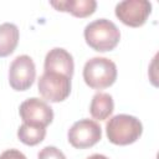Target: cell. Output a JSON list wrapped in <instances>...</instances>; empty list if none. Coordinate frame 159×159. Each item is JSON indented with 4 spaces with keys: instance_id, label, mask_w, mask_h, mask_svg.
Wrapping results in <instances>:
<instances>
[{
    "instance_id": "1",
    "label": "cell",
    "mask_w": 159,
    "mask_h": 159,
    "mask_svg": "<svg viewBox=\"0 0 159 159\" xmlns=\"http://www.w3.org/2000/svg\"><path fill=\"white\" fill-rule=\"evenodd\" d=\"M89 47L98 52L113 50L120 40V31L114 22L107 19H97L89 22L83 31Z\"/></svg>"
},
{
    "instance_id": "2",
    "label": "cell",
    "mask_w": 159,
    "mask_h": 159,
    "mask_svg": "<svg viewBox=\"0 0 159 159\" xmlns=\"http://www.w3.org/2000/svg\"><path fill=\"white\" fill-rule=\"evenodd\" d=\"M142 122L129 114H117L106 123L107 138L116 145H128L142 135Z\"/></svg>"
},
{
    "instance_id": "3",
    "label": "cell",
    "mask_w": 159,
    "mask_h": 159,
    "mask_svg": "<svg viewBox=\"0 0 159 159\" xmlns=\"http://www.w3.org/2000/svg\"><path fill=\"white\" fill-rule=\"evenodd\" d=\"M83 80L93 89H103L117 80V66L107 57H92L84 63Z\"/></svg>"
},
{
    "instance_id": "4",
    "label": "cell",
    "mask_w": 159,
    "mask_h": 159,
    "mask_svg": "<svg viewBox=\"0 0 159 159\" xmlns=\"http://www.w3.org/2000/svg\"><path fill=\"white\" fill-rule=\"evenodd\" d=\"M40 94L48 102H62L71 93V78L57 72H43L39 78Z\"/></svg>"
},
{
    "instance_id": "5",
    "label": "cell",
    "mask_w": 159,
    "mask_h": 159,
    "mask_svg": "<svg viewBox=\"0 0 159 159\" xmlns=\"http://www.w3.org/2000/svg\"><path fill=\"white\" fill-rule=\"evenodd\" d=\"M68 142L73 148L86 149L93 147L102 138V128L101 125L88 118L80 119L72 124L67 133Z\"/></svg>"
},
{
    "instance_id": "6",
    "label": "cell",
    "mask_w": 159,
    "mask_h": 159,
    "mask_svg": "<svg viewBox=\"0 0 159 159\" xmlns=\"http://www.w3.org/2000/svg\"><path fill=\"white\" fill-rule=\"evenodd\" d=\"M116 16L127 26L139 27L145 24L152 12L148 0H124L116 5Z\"/></svg>"
},
{
    "instance_id": "7",
    "label": "cell",
    "mask_w": 159,
    "mask_h": 159,
    "mask_svg": "<svg viewBox=\"0 0 159 159\" xmlns=\"http://www.w3.org/2000/svg\"><path fill=\"white\" fill-rule=\"evenodd\" d=\"M36 77V67L32 58L27 55L17 56L9 68V83L15 91L29 89Z\"/></svg>"
},
{
    "instance_id": "8",
    "label": "cell",
    "mask_w": 159,
    "mask_h": 159,
    "mask_svg": "<svg viewBox=\"0 0 159 159\" xmlns=\"http://www.w3.org/2000/svg\"><path fill=\"white\" fill-rule=\"evenodd\" d=\"M24 123L46 128L53 119V111L46 101L32 97L24 101L19 108Z\"/></svg>"
},
{
    "instance_id": "9",
    "label": "cell",
    "mask_w": 159,
    "mask_h": 159,
    "mask_svg": "<svg viewBox=\"0 0 159 159\" xmlns=\"http://www.w3.org/2000/svg\"><path fill=\"white\" fill-rule=\"evenodd\" d=\"M43 67L46 72H57L72 78L75 70L73 57L65 48L55 47L47 52Z\"/></svg>"
},
{
    "instance_id": "10",
    "label": "cell",
    "mask_w": 159,
    "mask_h": 159,
    "mask_svg": "<svg viewBox=\"0 0 159 159\" xmlns=\"http://www.w3.org/2000/svg\"><path fill=\"white\" fill-rule=\"evenodd\" d=\"M51 6H53L58 11L71 12L76 17H87L92 15L97 7V2L94 0H66V1H51Z\"/></svg>"
},
{
    "instance_id": "11",
    "label": "cell",
    "mask_w": 159,
    "mask_h": 159,
    "mask_svg": "<svg viewBox=\"0 0 159 159\" xmlns=\"http://www.w3.org/2000/svg\"><path fill=\"white\" fill-rule=\"evenodd\" d=\"M114 109V102L109 93L98 92L92 97L89 104V113L94 119L104 120L107 119Z\"/></svg>"
},
{
    "instance_id": "12",
    "label": "cell",
    "mask_w": 159,
    "mask_h": 159,
    "mask_svg": "<svg viewBox=\"0 0 159 159\" xmlns=\"http://www.w3.org/2000/svg\"><path fill=\"white\" fill-rule=\"evenodd\" d=\"M19 37V29L15 24L4 22L0 25V57H6L15 51Z\"/></svg>"
},
{
    "instance_id": "13",
    "label": "cell",
    "mask_w": 159,
    "mask_h": 159,
    "mask_svg": "<svg viewBox=\"0 0 159 159\" xmlns=\"http://www.w3.org/2000/svg\"><path fill=\"white\" fill-rule=\"evenodd\" d=\"M46 128L32 125L29 123H22L17 129V138L26 145H36L45 139Z\"/></svg>"
},
{
    "instance_id": "14",
    "label": "cell",
    "mask_w": 159,
    "mask_h": 159,
    "mask_svg": "<svg viewBox=\"0 0 159 159\" xmlns=\"http://www.w3.org/2000/svg\"><path fill=\"white\" fill-rule=\"evenodd\" d=\"M37 159H66V157L58 148L47 145L39 152Z\"/></svg>"
},
{
    "instance_id": "15",
    "label": "cell",
    "mask_w": 159,
    "mask_h": 159,
    "mask_svg": "<svg viewBox=\"0 0 159 159\" xmlns=\"http://www.w3.org/2000/svg\"><path fill=\"white\" fill-rule=\"evenodd\" d=\"M0 159H26V157L17 149H7L0 154Z\"/></svg>"
},
{
    "instance_id": "16",
    "label": "cell",
    "mask_w": 159,
    "mask_h": 159,
    "mask_svg": "<svg viewBox=\"0 0 159 159\" xmlns=\"http://www.w3.org/2000/svg\"><path fill=\"white\" fill-rule=\"evenodd\" d=\"M87 159H109V158H107V157L103 155V154H92V155H89Z\"/></svg>"
}]
</instances>
